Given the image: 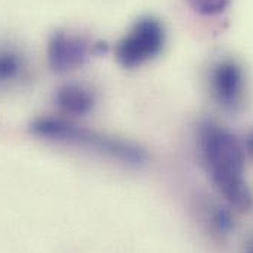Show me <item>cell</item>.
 <instances>
[{"mask_svg": "<svg viewBox=\"0 0 253 253\" xmlns=\"http://www.w3.org/2000/svg\"><path fill=\"white\" fill-rule=\"evenodd\" d=\"M199 149L205 169L219 194L236 209L248 211L252 194L245 180V156L236 135L206 121L199 129Z\"/></svg>", "mask_w": 253, "mask_h": 253, "instance_id": "obj_1", "label": "cell"}, {"mask_svg": "<svg viewBox=\"0 0 253 253\" xmlns=\"http://www.w3.org/2000/svg\"><path fill=\"white\" fill-rule=\"evenodd\" d=\"M34 131L40 135L69 141L128 164H140L146 158L143 149L137 147L129 141L93 129L72 126L59 120H42L34 124Z\"/></svg>", "mask_w": 253, "mask_h": 253, "instance_id": "obj_2", "label": "cell"}, {"mask_svg": "<svg viewBox=\"0 0 253 253\" xmlns=\"http://www.w3.org/2000/svg\"><path fill=\"white\" fill-rule=\"evenodd\" d=\"M165 44V28L156 18H140L118 42L117 61L124 68H137L156 58Z\"/></svg>", "mask_w": 253, "mask_h": 253, "instance_id": "obj_3", "label": "cell"}, {"mask_svg": "<svg viewBox=\"0 0 253 253\" xmlns=\"http://www.w3.org/2000/svg\"><path fill=\"white\" fill-rule=\"evenodd\" d=\"M211 88L215 100L224 109H236L243 97L245 75L236 61L224 59L213 66L211 74Z\"/></svg>", "mask_w": 253, "mask_h": 253, "instance_id": "obj_4", "label": "cell"}, {"mask_svg": "<svg viewBox=\"0 0 253 253\" xmlns=\"http://www.w3.org/2000/svg\"><path fill=\"white\" fill-rule=\"evenodd\" d=\"M49 62L58 72L75 69L87 61L88 43L77 36L58 31L49 42Z\"/></svg>", "mask_w": 253, "mask_h": 253, "instance_id": "obj_5", "label": "cell"}, {"mask_svg": "<svg viewBox=\"0 0 253 253\" xmlns=\"http://www.w3.org/2000/svg\"><path fill=\"white\" fill-rule=\"evenodd\" d=\"M56 103L66 114L85 115L93 111L96 105L94 93L80 84H68L59 88L56 94Z\"/></svg>", "mask_w": 253, "mask_h": 253, "instance_id": "obj_6", "label": "cell"}, {"mask_svg": "<svg viewBox=\"0 0 253 253\" xmlns=\"http://www.w3.org/2000/svg\"><path fill=\"white\" fill-rule=\"evenodd\" d=\"M21 69L22 61L18 53L10 50L0 52V83H6L16 78Z\"/></svg>", "mask_w": 253, "mask_h": 253, "instance_id": "obj_7", "label": "cell"}, {"mask_svg": "<svg viewBox=\"0 0 253 253\" xmlns=\"http://www.w3.org/2000/svg\"><path fill=\"white\" fill-rule=\"evenodd\" d=\"M187 3L197 13L216 15L228 7L230 0H187Z\"/></svg>", "mask_w": 253, "mask_h": 253, "instance_id": "obj_8", "label": "cell"}, {"mask_svg": "<svg viewBox=\"0 0 253 253\" xmlns=\"http://www.w3.org/2000/svg\"><path fill=\"white\" fill-rule=\"evenodd\" d=\"M249 253H253V245L251 246V249H249Z\"/></svg>", "mask_w": 253, "mask_h": 253, "instance_id": "obj_9", "label": "cell"}, {"mask_svg": "<svg viewBox=\"0 0 253 253\" xmlns=\"http://www.w3.org/2000/svg\"><path fill=\"white\" fill-rule=\"evenodd\" d=\"M251 144H252V150H253V135H252V140H251Z\"/></svg>", "mask_w": 253, "mask_h": 253, "instance_id": "obj_10", "label": "cell"}]
</instances>
